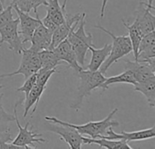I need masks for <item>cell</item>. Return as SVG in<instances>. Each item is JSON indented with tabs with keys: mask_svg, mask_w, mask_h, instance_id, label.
<instances>
[{
	"mask_svg": "<svg viewBox=\"0 0 155 149\" xmlns=\"http://www.w3.org/2000/svg\"><path fill=\"white\" fill-rule=\"evenodd\" d=\"M4 10V4L1 2V0H0V13L2 12Z\"/></svg>",
	"mask_w": 155,
	"mask_h": 149,
	"instance_id": "836d02e7",
	"label": "cell"
},
{
	"mask_svg": "<svg viewBox=\"0 0 155 149\" xmlns=\"http://www.w3.org/2000/svg\"><path fill=\"white\" fill-rule=\"evenodd\" d=\"M85 13L82 14L81 19L78 23V27L75 29L74 26L67 36V40L72 46L78 64L84 67L85 62L86 53L89 49V46H94L93 44V35L91 33H86L84 26H85Z\"/></svg>",
	"mask_w": 155,
	"mask_h": 149,
	"instance_id": "3957f363",
	"label": "cell"
},
{
	"mask_svg": "<svg viewBox=\"0 0 155 149\" xmlns=\"http://www.w3.org/2000/svg\"><path fill=\"white\" fill-rule=\"evenodd\" d=\"M114 84H131L135 85L136 81L134 77V75L129 70H124L122 74L108 77L104 80V82L100 86V88H102L104 91L107 90L111 85Z\"/></svg>",
	"mask_w": 155,
	"mask_h": 149,
	"instance_id": "cb8c5ba5",
	"label": "cell"
},
{
	"mask_svg": "<svg viewBox=\"0 0 155 149\" xmlns=\"http://www.w3.org/2000/svg\"><path fill=\"white\" fill-rule=\"evenodd\" d=\"M88 50L92 52V58L86 69L90 71H96L99 70L100 66L108 57L111 51V45L106 44L102 48H95L94 46H91Z\"/></svg>",
	"mask_w": 155,
	"mask_h": 149,
	"instance_id": "d6986e66",
	"label": "cell"
},
{
	"mask_svg": "<svg viewBox=\"0 0 155 149\" xmlns=\"http://www.w3.org/2000/svg\"><path fill=\"white\" fill-rule=\"evenodd\" d=\"M40 60H41V67L38 71H46L50 69L56 68L57 66L61 65L63 62L60 61L53 50L45 49L38 52Z\"/></svg>",
	"mask_w": 155,
	"mask_h": 149,
	"instance_id": "7402d4cb",
	"label": "cell"
},
{
	"mask_svg": "<svg viewBox=\"0 0 155 149\" xmlns=\"http://www.w3.org/2000/svg\"><path fill=\"white\" fill-rule=\"evenodd\" d=\"M41 22H42V24L46 27V28H48L49 30H51L52 32H54V29L58 26L53 20H51L49 17H47V16H45L43 19H41Z\"/></svg>",
	"mask_w": 155,
	"mask_h": 149,
	"instance_id": "4dcf8cb0",
	"label": "cell"
},
{
	"mask_svg": "<svg viewBox=\"0 0 155 149\" xmlns=\"http://www.w3.org/2000/svg\"><path fill=\"white\" fill-rule=\"evenodd\" d=\"M83 144L88 145H98L100 147H104L107 149H133L127 142L122 139L111 140L106 138H91L83 137Z\"/></svg>",
	"mask_w": 155,
	"mask_h": 149,
	"instance_id": "ffe728a7",
	"label": "cell"
},
{
	"mask_svg": "<svg viewBox=\"0 0 155 149\" xmlns=\"http://www.w3.org/2000/svg\"><path fill=\"white\" fill-rule=\"evenodd\" d=\"M109 0H103L102 1V6H101V12H100V17L104 18V12H105V8H106V5L108 3Z\"/></svg>",
	"mask_w": 155,
	"mask_h": 149,
	"instance_id": "1f68e13d",
	"label": "cell"
},
{
	"mask_svg": "<svg viewBox=\"0 0 155 149\" xmlns=\"http://www.w3.org/2000/svg\"><path fill=\"white\" fill-rule=\"evenodd\" d=\"M118 112V108H114L104 119L101 121H91L84 125H74L71 123H67L62 121L54 117H45V119L46 121L56 123L62 126H69L76 129L81 135L89 136L91 138H97L101 137L102 136H105L107 134V130L114 127H118L120 123L116 120H114V115Z\"/></svg>",
	"mask_w": 155,
	"mask_h": 149,
	"instance_id": "6da1fadb",
	"label": "cell"
},
{
	"mask_svg": "<svg viewBox=\"0 0 155 149\" xmlns=\"http://www.w3.org/2000/svg\"><path fill=\"white\" fill-rule=\"evenodd\" d=\"M153 0H147V2H146L147 6H148L149 8H151L152 10L154 9V6L153 5Z\"/></svg>",
	"mask_w": 155,
	"mask_h": 149,
	"instance_id": "d6a6232c",
	"label": "cell"
},
{
	"mask_svg": "<svg viewBox=\"0 0 155 149\" xmlns=\"http://www.w3.org/2000/svg\"><path fill=\"white\" fill-rule=\"evenodd\" d=\"M1 45H2V43H1V42H0V46H1Z\"/></svg>",
	"mask_w": 155,
	"mask_h": 149,
	"instance_id": "8d00e7d4",
	"label": "cell"
},
{
	"mask_svg": "<svg viewBox=\"0 0 155 149\" xmlns=\"http://www.w3.org/2000/svg\"><path fill=\"white\" fill-rule=\"evenodd\" d=\"M56 72V68L46 70V71H37L36 72V84L46 86L47 82L50 77Z\"/></svg>",
	"mask_w": 155,
	"mask_h": 149,
	"instance_id": "83f0119b",
	"label": "cell"
},
{
	"mask_svg": "<svg viewBox=\"0 0 155 149\" xmlns=\"http://www.w3.org/2000/svg\"><path fill=\"white\" fill-rule=\"evenodd\" d=\"M4 88V86H1L0 85V94H1V89H3Z\"/></svg>",
	"mask_w": 155,
	"mask_h": 149,
	"instance_id": "e575fe53",
	"label": "cell"
},
{
	"mask_svg": "<svg viewBox=\"0 0 155 149\" xmlns=\"http://www.w3.org/2000/svg\"><path fill=\"white\" fill-rule=\"evenodd\" d=\"M12 11H13V5L11 4L0 13V28H2L3 26H5L6 24H8L14 19Z\"/></svg>",
	"mask_w": 155,
	"mask_h": 149,
	"instance_id": "f1b7e54d",
	"label": "cell"
},
{
	"mask_svg": "<svg viewBox=\"0 0 155 149\" xmlns=\"http://www.w3.org/2000/svg\"><path fill=\"white\" fill-rule=\"evenodd\" d=\"M151 10L147 6L146 2L140 0L139 5L134 14V22L139 25L143 36L154 31V15L151 13Z\"/></svg>",
	"mask_w": 155,
	"mask_h": 149,
	"instance_id": "4fadbf2b",
	"label": "cell"
},
{
	"mask_svg": "<svg viewBox=\"0 0 155 149\" xmlns=\"http://www.w3.org/2000/svg\"><path fill=\"white\" fill-rule=\"evenodd\" d=\"M23 102V100H19L17 101L15 104V107H14V114H15V122L19 129V133L17 135V137L13 139L11 141L12 144L15 145V146H18V147H21L22 148L25 149H29L30 148V146L33 147V148H36L34 144L35 143H38V144H45L46 143L47 141L45 139H44L42 137V135L41 134H36L35 132H32L30 130H28V127L30 126V122H27L25 126V127H23L21 125H20V122L18 120V117H17V111H16V108L17 107L19 106V104H21Z\"/></svg>",
	"mask_w": 155,
	"mask_h": 149,
	"instance_id": "5b68a950",
	"label": "cell"
},
{
	"mask_svg": "<svg viewBox=\"0 0 155 149\" xmlns=\"http://www.w3.org/2000/svg\"><path fill=\"white\" fill-rule=\"evenodd\" d=\"M13 8L16 11L18 19H19V25H20V31H18L20 38L23 42V44H26L27 42H30L32 36L34 34V31L35 28L42 23L41 19L39 18L38 14H36V18H34L28 15V13H25L21 11L16 5H12Z\"/></svg>",
	"mask_w": 155,
	"mask_h": 149,
	"instance_id": "9c48e42d",
	"label": "cell"
},
{
	"mask_svg": "<svg viewBox=\"0 0 155 149\" xmlns=\"http://www.w3.org/2000/svg\"><path fill=\"white\" fill-rule=\"evenodd\" d=\"M134 86V90L136 92L142 93L147 99L150 107H155V77L150 80L142 83H136Z\"/></svg>",
	"mask_w": 155,
	"mask_h": 149,
	"instance_id": "44dd1931",
	"label": "cell"
},
{
	"mask_svg": "<svg viewBox=\"0 0 155 149\" xmlns=\"http://www.w3.org/2000/svg\"><path fill=\"white\" fill-rule=\"evenodd\" d=\"M123 24L128 29V32H129L128 36L131 40V43H132L133 52H134V59H135L137 57L138 47H139V45H140L142 38L143 36V34L142 30L140 29L139 25L134 21L132 25H130L125 20H123Z\"/></svg>",
	"mask_w": 155,
	"mask_h": 149,
	"instance_id": "603a6c76",
	"label": "cell"
},
{
	"mask_svg": "<svg viewBox=\"0 0 155 149\" xmlns=\"http://www.w3.org/2000/svg\"><path fill=\"white\" fill-rule=\"evenodd\" d=\"M94 28L100 29L104 32H105L107 35H109L112 38V45H111V51L108 56V57L105 59V61L103 63V65L100 66V72L105 76L107 70L110 68V66L117 62L119 59L123 58L124 56H127L131 52H133V47H132V43L128 36H117L111 31L107 30L104 26L97 25H94Z\"/></svg>",
	"mask_w": 155,
	"mask_h": 149,
	"instance_id": "277c9868",
	"label": "cell"
},
{
	"mask_svg": "<svg viewBox=\"0 0 155 149\" xmlns=\"http://www.w3.org/2000/svg\"><path fill=\"white\" fill-rule=\"evenodd\" d=\"M47 130L58 136L68 144L71 149H81L83 144V136L74 127L69 126H62L56 123L48 124Z\"/></svg>",
	"mask_w": 155,
	"mask_h": 149,
	"instance_id": "ba28073f",
	"label": "cell"
},
{
	"mask_svg": "<svg viewBox=\"0 0 155 149\" xmlns=\"http://www.w3.org/2000/svg\"><path fill=\"white\" fill-rule=\"evenodd\" d=\"M3 96L4 95L1 93L0 94V131H8L9 130L8 124L15 121V116L8 114L5 110L3 107V103H2Z\"/></svg>",
	"mask_w": 155,
	"mask_h": 149,
	"instance_id": "484cf974",
	"label": "cell"
},
{
	"mask_svg": "<svg viewBox=\"0 0 155 149\" xmlns=\"http://www.w3.org/2000/svg\"><path fill=\"white\" fill-rule=\"evenodd\" d=\"M12 5H16L21 11L25 13H30L34 10L35 14L37 13V8L40 5H47V0H11Z\"/></svg>",
	"mask_w": 155,
	"mask_h": 149,
	"instance_id": "d4e9b609",
	"label": "cell"
},
{
	"mask_svg": "<svg viewBox=\"0 0 155 149\" xmlns=\"http://www.w3.org/2000/svg\"><path fill=\"white\" fill-rule=\"evenodd\" d=\"M140 63H146L155 66V32L152 31L144 35L140 42L137 57L134 59Z\"/></svg>",
	"mask_w": 155,
	"mask_h": 149,
	"instance_id": "30bf717a",
	"label": "cell"
},
{
	"mask_svg": "<svg viewBox=\"0 0 155 149\" xmlns=\"http://www.w3.org/2000/svg\"><path fill=\"white\" fill-rule=\"evenodd\" d=\"M76 73L80 79V83L77 89L76 98L70 107L75 111H78L82 107L84 97H89L92 94L93 90L99 88L100 86L104 82L106 77L99 70L90 71L88 69L83 68Z\"/></svg>",
	"mask_w": 155,
	"mask_h": 149,
	"instance_id": "7a4b0ae2",
	"label": "cell"
},
{
	"mask_svg": "<svg viewBox=\"0 0 155 149\" xmlns=\"http://www.w3.org/2000/svg\"><path fill=\"white\" fill-rule=\"evenodd\" d=\"M81 16H82V14H76L72 16H69L68 15H66L64 23L59 25L53 32L52 40H51V44L49 46L50 50H53L59 43H61L63 40L67 38L71 30L78 25L81 19Z\"/></svg>",
	"mask_w": 155,
	"mask_h": 149,
	"instance_id": "7c38bea8",
	"label": "cell"
},
{
	"mask_svg": "<svg viewBox=\"0 0 155 149\" xmlns=\"http://www.w3.org/2000/svg\"><path fill=\"white\" fill-rule=\"evenodd\" d=\"M52 35H53V32L49 30L48 28H46L41 23L34 31V34L30 40L31 48L36 52H39L45 49H49L51 40H52Z\"/></svg>",
	"mask_w": 155,
	"mask_h": 149,
	"instance_id": "2e32d148",
	"label": "cell"
},
{
	"mask_svg": "<svg viewBox=\"0 0 155 149\" xmlns=\"http://www.w3.org/2000/svg\"><path fill=\"white\" fill-rule=\"evenodd\" d=\"M47 11L45 16L53 20L57 25L64 23L66 15H68L65 8L67 0H64L62 5H60L59 0H47Z\"/></svg>",
	"mask_w": 155,
	"mask_h": 149,
	"instance_id": "ac0fdd59",
	"label": "cell"
},
{
	"mask_svg": "<svg viewBox=\"0 0 155 149\" xmlns=\"http://www.w3.org/2000/svg\"><path fill=\"white\" fill-rule=\"evenodd\" d=\"M53 51L60 61L66 62L70 67L75 70V72H78L84 68L78 64L75 53L67 39H64L61 43H59L53 49Z\"/></svg>",
	"mask_w": 155,
	"mask_h": 149,
	"instance_id": "9a60e30c",
	"label": "cell"
},
{
	"mask_svg": "<svg viewBox=\"0 0 155 149\" xmlns=\"http://www.w3.org/2000/svg\"><path fill=\"white\" fill-rule=\"evenodd\" d=\"M13 140V136L10 130L8 131H0V147L5 144L11 142Z\"/></svg>",
	"mask_w": 155,
	"mask_h": 149,
	"instance_id": "f546056e",
	"label": "cell"
},
{
	"mask_svg": "<svg viewBox=\"0 0 155 149\" xmlns=\"http://www.w3.org/2000/svg\"><path fill=\"white\" fill-rule=\"evenodd\" d=\"M124 68L133 73L136 83L145 82L155 77V66H152L146 63H140L136 60L133 62L126 59L124 62Z\"/></svg>",
	"mask_w": 155,
	"mask_h": 149,
	"instance_id": "5bb4252c",
	"label": "cell"
},
{
	"mask_svg": "<svg viewBox=\"0 0 155 149\" xmlns=\"http://www.w3.org/2000/svg\"><path fill=\"white\" fill-rule=\"evenodd\" d=\"M45 88H46V86H41V85H38L35 83L34 87L29 92L28 96L26 97H25V99H24L25 100V102H24V115H23L24 119L27 117L32 107H34V108L31 112V116L33 117L34 113L36 111V109L38 107L40 98H41L44 91L45 90Z\"/></svg>",
	"mask_w": 155,
	"mask_h": 149,
	"instance_id": "e0dca14e",
	"label": "cell"
},
{
	"mask_svg": "<svg viewBox=\"0 0 155 149\" xmlns=\"http://www.w3.org/2000/svg\"><path fill=\"white\" fill-rule=\"evenodd\" d=\"M5 0H1V2H2V3H3V4H4V3H5Z\"/></svg>",
	"mask_w": 155,
	"mask_h": 149,
	"instance_id": "d590c367",
	"label": "cell"
},
{
	"mask_svg": "<svg viewBox=\"0 0 155 149\" xmlns=\"http://www.w3.org/2000/svg\"><path fill=\"white\" fill-rule=\"evenodd\" d=\"M36 83V73L31 75L29 77H27L26 79H25L24 84L22 85V86L16 88L17 92H22L25 94V97H26L29 94V92L31 91V89L34 87V86Z\"/></svg>",
	"mask_w": 155,
	"mask_h": 149,
	"instance_id": "4316f807",
	"label": "cell"
},
{
	"mask_svg": "<svg viewBox=\"0 0 155 149\" xmlns=\"http://www.w3.org/2000/svg\"><path fill=\"white\" fill-rule=\"evenodd\" d=\"M22 58L18 69L13 73L0 75V78L9 77L15 75H23L25 79L29 77L31 75L35 74L41 67V60L38 52L30 48H24L22 50Z\"/></svg>",
	"mask_w": 155,
	"mask_h": 149,
	"instance_id": "8992f818",
	"label": "cell"
},
{
	"mask_svg": "<svg viewBox=\"0 0 155 149\" xmlns=\"http://www.w3.org/2000/svg\"><path fill=\"white\" fill-rule=\"evenodd\" d=\"M155 137V127H152L148 129L139 130V131H134V132H125L122 131L121 134H117L113 130V127L109 128L107 130V134L105 136H102L99 138H106L111 140H118L122 139L125 142L130 141H139V140H146L150 138H153ZM98 138V137H97Z\"/></svg>",
	"mask_w": 155,
	"mask_h": 149,
	"instance_id": "8fae6325",
	"label": "cell"
},
{
	"mask_svg": "<svg viewBox=\"0 0 155 149\" xmlns=\"http://www.w3.org/2000/svg\"><path fill=\"white\" fill-rule=\"evenodd\" d=\"M18 25L19 19L17 17L0 28V42L2 44L4 42L7 43L10 50L14 51L17 55H21L22 50L25 47L18 33Z\"/></svg>",
	"mask_w": 155,
	"mask_h": 149,
	"instance_id": "52a82bcc",
	"label": "cell"
}]
</instances>
